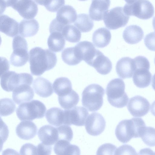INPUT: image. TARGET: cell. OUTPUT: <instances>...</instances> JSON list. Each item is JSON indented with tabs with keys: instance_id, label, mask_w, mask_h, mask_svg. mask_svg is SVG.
I'll use <instances>...</instances> for the list:
<instances>
[{
	"instance_id": "cell-1",
	"label": "cell",
	"mask_w": 155,
	"mask_h": 155,
	"mask_svg": "<svg viewBox=\"0 0 155 155\" xmlns=\"http://www.w3.org/2000/svg\"><path fill=\"white\" fill-rule=\"evenodd\" d=\"M29 54L31 72L34 75H41L52 69L57 62L56 54L48 49L35 47L30 50Z\"/></svg>"
},
{
	"instance_id": "cell-2",
	"label": "cell",
	"mask_w": 155,
	"mask_h": 155,
	"mask_svg": "<svg viewBox=\"0 0 155 155\" xmlns=\"http://www.w3.org/2000/svg\"><path fill=\"white\" fill-rule=\"evenodd\" d=\"M146 127L144 121L141 118L124 120L117 125L115 134L120 142L125 143L132 138L140 137Z\"/></svg>"
},
{
	"instance_id": "cell-3",
	"label": "cell",
	"mask_w": 155,
	"mask_h": 155,
	"mask_svg": "<svg viewBox=\"0 0 155 155\" xmlns=\"http://www.w3.org/2000/svg\"><path fill=\"white\" fill-rule=\"evenodd\" d=\"M125 84L123 80L119 78L111 80L106 89L107 100L112 106L118 108L125 106L129 98L125 92Z\"/></svg>"
},
{
	"instance_id": "cell-4",
	"label": "cell",
	"mask_w": 155,
	"mask_h": 155,
	"mask_svg": "<svg viewBox=\"0 0 155 155\" xmlns=\"http://www.w3.org/2000/svg\"><path fill=\"white\" fill-rule=\"evenodd\" d=\"M104 93V89L99 84H93L88 85L82 93V105L90 111H97L103 105Z\"/></svg>"
},
{
	"instance_id": "cell-5",
	"label": "cell",
	"mask_w": 155,
	"mask_h": 155,
	"mask_svg": "<svg viewBox=\"0 0 155 155\" xmlns=\"http://www.w3.org/2000/svg\"><path fill=\"white\" fill-rule=\"evenodd\" d=\"M46 108L41 101L33 100L21 104L17 108L16 113L21 120L32 121L44 117Z\"/></svg>"
},
{
	"instance_id": "cell-6",
	"label": "cell",
	"mask_w": 155,
	"mask_h": 155,
	"mask_svg": "<svg viewBox=\"0 0 155 155\" xmlns=\"http://www.w3.org/2000/svg\"><path fill=\"white\" fill-rule=\"evenodd\" d=\"M135 69L133 76L134 84L137 87L144 88L150 84L152 74L149 71L150 64L148 59L142 56L134 59Z\"/></svg>"
},
{
	"instance_id": "cell-7",
	"label": "cell",
	"mask_w": 155,
	"mask_h": 155,
	"mask_svg": "<svg viewBox=\"0 0 155 155\" xmlns=\"http://www.w3.org/2000/svg\"><path fill=\"white\" fill-rule=\"evenodd\" d=\"M33 79L32 76L28 73L18 74L14 71H8L1 74V85L3 90L11 92L20 84L31 85Z\"/></svg>"
},
{
	"instance_id": "cell-8",
	"label": "cell",
	"mask_w": 155,
	"mask_h": 155,
	"mask_svg": "<svg viewBox=\"0 0 155 155\" xmlns=\"http://www.w3.org/2000/svg\"><path fill=\"white\" fill-rule=\"evenodd\" d=\"M13 51L10 58L12 65L17 67L22 66L29 59L28 44L25 39L20 35H17L12 41Z\"/></svg>"
},
{
	"instance_id": "cell-9",
	"label": "cell",
	"mask_w": 155,
	"mask_h": 155,
	"mask_svg": "<svg viewBox=\"0 0 155 155\" xmlns=\"http://www.w3.org/2000/svg\"><path fill=\"white\" fill-rule=\"evenodd\" d=\"M123 9L127 15L143 20L151 18L154 13L153 6L148 0H138L132 4L127 3Z\"/></svg>"
},
{
	"instance_id": "cell-10",
	"label": "cell",
	"mask_w": 155,
	"mask_h": 155,
	"mask_svg": "<svg viewBox=\"0 0 155 155\" xmlns=\"http://www.w3.org/2000/svg\"><path fill=\"white\" fill-rule=\"evenodd\" d=\"M129 18V16L124 12L123 8L117 7L108 10L103 20L107 28L110 30H116L125 26Z\"/></svg>"
},
{
	"instance_id": "cell-11",
	"label": "cell",
	"mask_w": 155,
	"mask_h": 155,
	"mask_svg": "<svg viewBox=\"0 0 155 155\" xmlns=\"http://www.w3.org/2000/svg\"><path fill=\"white\" fill-rule=\"evenodd\" d=\"M64 124L74 125L81 126L84 125L89 113L87 110L82 107H75L68 110H65Z\"/></svg>"
},
{
	"instance_id": "cell-12",
	"label": "cell",
	"mask_w": 155,
	"mask_h": 155,
	"mask_svg": "<svg viewBox=\"0 0 155 155\" xmlns=\"http://www.w3.org/2000/svg\"><path fill=\"white\" fill-rule=\"evenodd\" d=\"M87 132L90 135L97 136L104 130L106 122L103 116L100 114L93 113L88 116L85 124Z\"/></svg>"
},
{
	"instance_id": "cell-13",
	"label": "cell",
	"mask_w": 155,
	"mask_h": 155,
	"mask_svg": "<svg viewBox=\"0 0 155 155\" xmlns=\"http://www.w3.org/2000/svg\"><path fill=\"white\" fill-rule=\"evenodd\" d=\"M150 107V103L146 98L137 95L130 99L127 108L133 116L140 117L145 115L148 112Z\"/></svg>"
},
{
	"instance_id": "cell-14",
	"label": "cell",
	"mask_w": 155,
	"mask_h": 155,
	"mask_svg": "<svg viewBox=\"0 0 155 155\" xmlns=\"http://www.w3.org/2000/svg\"><path fill=\"white\" fill-rule=\"evenodd\" d=\"M12 7L26 19L34 18L38 10L37 5L33 0H15Z\"/></svg>"
},
{
	"instance_id": "cell-15",
	"label": "cell",
	"mask_w": 155,
	"mask_h": 155,
	"mask_svg": "<svg viewBox=\"0 0 155 155\" xmlns=\"http://www.w3.org/2000/svg\"><path fill=\"white\" fill-rule=\"evenodd\" d=\"M74 47L79 58L89 65L96 56L98 50L95 48L91 42L86 41L79 42Z\"/></svg>"
},
{
	"instance_id": "cell-16",
	"label": "cell",
	"mask_w": 155,
	"mask_h": 155,
	"mask_svg": "<svg viewBox=\"0 0 155 155\" xmlns=\"http://www.w3.org/2000/svg\"><path fill=\"white\" fill-rule=\"evenodd\" d=\"M110 3V0H92L89 12L90 18L95 21L103 19L108 11Z\"/></svg>"
},
{
	"instance_id": "cell-17",
	"label": "cell",
	"mask_w": 155,
	"mask_h": 155,
	"mask_svg": "<svg viewBox=\"0 0 155 155\" xmlns=\"http://www.w3.org/2000/svg\"><path fill=\"white\" fill-rule=\"evenodd\" d=\"M135 69L134 59L129 57L120 58L117 61L116 66V70L118 75L124 79L132 78Z\"/></svg>"
},
{
	"instance_id": "cell-18",
	"label": "cell",
	"mask_w": 155,
	"mask_h": 155,
	"mask_svg": "<svg viewBox=\"0 0 155 155\" xmlns=\"http://www.w3.org/2000/svg\"><path fill=\"white\" fill-rule=\"evenodd\" d=\"M34 93L30 85L26 84H20L13 91L12 98L17 104L31 100L34 96Z\"/></svg>"
},
{
	"instance_id": "cell-19",
	"label": "cell",
	"mask_w": 155,
	"mask_h": 155,
	"mask_svg": "<svg viewBox=\"0 0 155 155\" xmlns=\"http://www.w3.org/2000/svg\"><path fill=\"white\" fill-rule=\"evenodd\" d=\"M89 65L94 67L98 73L102 75L108 74L112 69L111 61L99 50Z\"/></svg>"
},
{
	"instance_id": "cell-20",
	"label": "cell",
	"mask_w": 155,
	"mask_h": 155,
	"mask_svg": "<svg viewBox=\"0 0 155 155\" xmlns=\"http://www.w3.org/2000/svg\"><path fill=\"white\" fill-rule=\"evenodd\" d=\"M38 133L39 140L47 145L52 146L58 140L57 128L50 125H46L41 127Z\"/></svg>"
},
{
	"instance_id": "cell-21",
	"label": "cell",
	"mask_w": 155,
	"mask_h": 155,
	"mask_svg": "<svg viewBox=\"0 0 155 155\" xmlns=\"http://www.w3.org/2000/svg\"><path fill=\"white\" fill-rule=\"evenodd\" d=\"M15 131L17 135L19 138L23 140H29L36 135L37 128L33 122L24 120L18 125Z\"/></svg>"
},
{
	"instance_id": "cell-22",
	"label": "cell",
	"mask_w": 155,
	"mask_h": 155,
	"mask_svg": "<svg viewBox=\"0 0 155 155\" xmlns=\"http://www.w3.org/2000/svg\"><path fill=\"white\" fill-rule=\"evenodd\" d=\"M0 31L10 37H13L19 33V24L14 19L4 15H0Z\"/></svg>"
},
{
	"instance_id": "cell-23",
	"label": "cell",
	"mask_w": 155,
	"mask_h": 155,
	"mask_svg": "<svg viewBox=\"0 0 155 155\" xmlns=\"http://www.w3.org/2000/svg\"><path fill=\"white\" fill-rule=\"evenodd\" d=\"M143 31L142 28L136 25L127 27L124 30L123 37L127 43L135 44L140 41L143 38Z\"/></svg>"
},
{
	"instance_id": "cell-24",
	"label": "cell",
	"mask_w": 155,
	"mask_h": 155,
	"mask_svg": "<svg viewBox=\"0 0 155 155\" xmlns=\"http://www.w3.org/2000/svg\"><path fill=\"white\" fill-rule=\"evenodd\" d=\"M52 86L49 81L42 77H39L35 79L32 84L35 93L40 96L45 98L52 94Z\"/></svg>"
},
{
	"instance_id": "cell-25",
	"label": "cell",
	"mask_w": 155,
	"mask_h": 155,
	"mask_svg": "<svg viewBox=\"0 0 155 155\" xmlns=\"http://www.w3.org/2000/svg\"><path fill=\"white\" fill-rule=\"evenodd\" d=\"M77 17L76 12L73 7L65 5L58 11L56 19L59 22L66 25L74 22Z\"/></svg>"
},
{
	"instance_id": "cell-26",
	"label": "cell",
	"mask_w": 155,
	"mask_h": 155,
	"mask_svg": "<svg viewBox=\"0 0 155 155\" xmlns=\"http://www.w3.org/2000/svg\"><path fill=\"white\" fill-rule=\"evenodd\" d=\"M39 28L36 20L23 19L19 24V34L23 37H32L37 33Z\"/></svg>"
},
{
	"instance_id": "cell-27",
	"label": "cell",
	"mask_w": 155,
	"mask_h": 155,
	"mask_svg": "<svg viewBox=\"0 0 155 155\" xmlns=\"http://www.w3.org/2000/svg\"><path fill=\"white\" fill-rule=\"evenodd\" d=\"M54 150L57 155H80V150L77 146L71 144L64 140H58L55 143Z\"/></svg>"
},
{
	"instance_id": "cell-28",
	"label": "cell",
	"mask_w": 155,
	"mask_h": 155,
	"mask_svg": "<svg viewBox=\"0 0 155 155\" xmlns=\"http://www.w3.org/2000/svg\"><path fill=\"white\" fill-rule=\"evenodd\" d=\"M111 37L110 31L105 28H99L93 34L92 41L94 45L98 48L107 46L110 43Z\"/></svg>"
},
{
	"instance_id": "cell-29",
	"label": "cell",
	"mask_w": 155,
	"mask_h": 155,
	"mask_svg": "<svg viewBox=\"0 0 155 155\" xmlns=\"http://www.w3.org/2000/svg\"><path fill=\"white\" fill-rule=\"evenodd\" d=\"M45 117L50 124L56 127H59L64 124V110L59 107H52L46 111Z\"/></svg>"
},
{
	"instance_id": "cell-30",
	"label": "cell",
	"mask_w": 155,
	"mask_h": 155,
	"mask_svg": "<svg viewBox=\"0 0 155 155\" xmlns=\"http://www.w3.org/2000/svg\"><path fill=\"white\" fill-rule=\"evenodd\" d=\"M50 34L47 41L49 49L55 52L61 51L64 48L65 44V38L61 33L53 32Z\"/></svg>"
},
{
	"instance_id": "cell-31",
	"label": "cell",
	"mask_w": 155,
	"mask_h": 155,
	"mask_svg": "<svg viewBox=\"0 0 155 155\" xmlns=\"http://www.w3.org/2000/svg\"><path fill=\"white\" fill-rule=\"evenodd\" d=\"M53 87L58 96L65 95L73 90L71 81L68 78L63 77L57 78L53 83Z\"/></svg>"
},
{
	"instance_id": "cell-32",
	"label": "cell",
	"mask_w": 155,
	"mask_h": 155,
	"mask_svg": "<svg viewBox=\"0 0 155 155\" xmlns=\"http://www.w3.org/2000/svg\"><path fill=\"white\" fill-rule=\"evenodd\" d=\"M79 99L78 94L73 90L66 95L58 97L60 105L65 110L70 109L75 107L78 104Z\"/></svg>"
},
{
	"instance_id": "cell-33",
	"label": "cell",
	"mask_w": 155,
	"mask_h": 155,
	"mask_svg": "<svg viewBox=\"0 0 155 155\" xmlns=\"http://www.w3.org/2000/svg\"><path fill=\"white\" fill-rule=\"evenodd\" d=\"M74 25L82 32H87L91 30L94 26L93 21L89 16L85 14L78 15Z\"/></svg>"
},
{
	"instance_id": "cell-34",
	"label": "cell",
	"mask_w": 155,
	"mask_h": 155,
	"mask_svg": "<svg viewBox=\"0 0 155 155\" xmlns=\"http://www.w3.org/2000/svg\"><path fill=\"white\" fill-rule=\"evenodd\" d=\"M61 34L66 40L72 43L79 42L81 37L80 30L74 25L70 24L64 26Z\"/></svg>"
},
{
	"instance_id": "cell-35",
	"label": "cell",
	"mask_w": 155,
	"mask_h": 155,
	"mask_svg": "<svg viewBox=\"0 0 155 155\" xmlns=\"http://www.w3.org/2000/svg\"><path fill=\"white\" fill-rule=\"evenodd\" d=\"M61 56L63 61L69 65H76L82 61L77 55L74 47L65 48Z\"/></svg>"
},
{
	"instance_id": "cell-36",
	"label": "cell",
	"mask_w": 155,
	"mask_h": 155,
	"mask_svg": "<svg viewBox=\"0 0 155 155\" xmlns=\"http://www.w3.org/2000/svg\"><path fill=\"white\" fill-rule=\"evenodd\" d=\"M0 116H6L11 114L15 111L16 105L10 98H4L0 101Z\"/></svg>"
},
{
	"instance_id": "cell-37",
	"label": "cell",
	"mask_w": 155,
	"mask_h": 155,
	"mask_svg": "<svg viewBox=\"0 0 155 155\" xmlns=\"http://www.w3.org/2000/svg\"><path fill=\"white\" fill-rule=\"evenodd\" d=\"M140 137L147 145L150 147L155 146V128L146 127Z\"/></svg>"
},
{
	"instance_id": "cell-38",
	"label": "cell",
	"mask_w": 155,
	"mask_h": 155,
	"mask_svg": "<svg viewBox=\"0 0 155 155\" xmlns=\"http://www.w3.org/2000/svg\"><path fill=\"white\" fill-rule=\"evenodd\" d=\"M58 140H64L70 142L73 137V134L71 128L69 125L63 124L57 127Z\"/></svg>"
},
{
	"instance_id": "cell-39",
	"label": "cell",
	"mask_w": 155,
	"mask_h": 155,
	"mask_svg": "<svg viewBox=\"0 0 155 155\" xmlns=\"http://www.w3.org/2000/svg\"><path fill=\"white\" fill-rule=\"evenodd\" d=\"M65 4L64 0H45L43 6L49 11L55 12Z\"/></svg>"
},
{
	"instance_id": "cell-40",
	"label": "cell",
	"mask_w": 155,
	"mask_h": 155,
	"mask_svg": "<svg viewBox=\"0 0 155 155\" xmlns=\"http://www.w3.org/2000/svg\"><path fill=\"white\" fill-rule=\"evenodd\" d=\"M116 149L117 147L112 144L105 143L98 148L97 152V155L114 154Z\"/></svg>"
},
{
	"instance_id": "cell-41",
	"label": "cell",
	"mask_w": 155,
	"mask_h": 155,
	"mask_svg": "<svg viewBox=\"0 0 155 155\" xmlns=\"http://www.w3.org/2000/svg\"><path fill=\"white\" fill-rule=\"evenodd\" d=\"M21 155H37V147L30 143H26L21 147L20 151Z\"/></svg>"
},
{
	"instance_id": "cell-42",
	"label": "cell",
	"mask_w": 155,
	"mask_h": 155,
	"mask_svg": "<svg viewBox=\"0 0 155 155\" xmlns=\"http://www.w3.org/2000/svg\"><path fill=\"white\" fill-rule=\"evenodd\" d=\"M144 43L149 50L155 51V32H152L146 35Z\"/></svg>"
},
{
	"instance_id": "cell-43",
	"label": "cell",
	"mask_w": 155,
	"mask_h": 155,
	"mask_svg": "<svg viewBox=\"0 0 155 155\" xmlns=\"http://www.w3.org/2000/svg\"><path fill=\"white\" fill-rule=\"evenodd\" d=\"M136 154L135 149L131 146L128 145H124L117 149L114 154Z\"/></svg>"
},
{
	"instance_id": "cell-44",
	"label": "cell",
	"mask_w": 155,
	"mask_h": 155,
	"mask_svg": "<svg viewBox=\"0 0 155 155\" xmlns=\"http://www.w3.org/2000/svg\"><path fill=\"white\" fill-rule=\"evenodd\" d=\"M36 147L37 155H50L51 154V146L46 145L42 142Z\"/></svg>"
},
{
	"instance_id": "cell-45",
	"label": "cell",
	"mask_w": 155,
	"mask_h": 155,
	"mask_svg": "<svg viewBox=\"0 0 155 155\" xmlns=\"http://www.w3.org/2000/svg\"><path fill=\"white\" fill-rule=\"evenodd\" d=\"M15 0H0L1 12H3L7 7H12Z\"/></svg>"
},
{
	"instance_id": "cell-46",
	"label": "cell",
	"mask_w": 155,
	"mask_h": 155,
	"mask_svg": "<svg viewBox=\"0 0 155 155\" xmlns=\"http://www.w3.org/2000/svg\"><path fill=\"white\" fill-rule=\"evenodd\" d=\"M1 74L8 71L9 69L8 61L6 58H1Z\"/></svg>"
},
{
	"instance_id": "cell-47",
	"label": "cell",
	"mask_w": 155,
	"mask_h": 155,
	"mask_svg": "<svg viewBox=\"0 0 155 155\" xmlns=\"http://www.w3.org/2000/svg\"><path fill=\"white\" fill-rule=\"evenodd\" d=\"M150 111L152 114L155 116V101L151 104Z\"/></svg>"
},
{
	"instance_id": "cell-48",
	"label": "cell",
	"mask_w": 155,
	"mask_h": 155,
	"mask_svg": "<svg viewBox=\"0 0 155 155\" xmlns=\"http://www.w3.org/2000/svg\"><path fill=\"white\" fill-rule=\"evenodd\" d=\"M152 86L153 89L155 91V74L152 78Z\"/></svg>"
},
{
	"instance_id": "cell-49",
	"label": "cell",
	"mask_w": 155,
	"mask_h": 155,
	"mask_svg": "<svg viewBox=\"0 0 155 155\" xmlns=\"http://www.w3.org/2000/svg\"><path fill=\"white\" fill-rule=\"evenodd\" d=\"M127 3V4H132L137 0H124Z\"/></svg>"
},
{
	"instance_id": "cell-50",
	"label": "cell",
	"mask_w": 155,
	"mask_h": 155,
	"mask_svg": "<svg viewBox=\"0 0 155 155\" xmlns=\"http://www.w3.org/2000/svg\"><path fill=\"white\" fill-rule=\"evenodd\" d=\"M152 24L153 28L155 31V16L153 18V19Z\"/></svg>"
},
{
	"instance_id": "cell-51",
	"label": "cell",
	"mask_w": 155,
	"mask_h": 155,
	"mask_svg": "<svg viewBox=\"0 0 155 155\" xmlns=\"http://www.w3.org/2000/svg\"><path fill=\"white\" fill-rule=\"evenodd\" d=\"M79 0L81 1H86L87 0Z\"/></svg>"
},
{
	"instance_id": "cell-52",
	"label": "cell",
	"mask_w": 155,
	"mask_h": 155,
	"mask_svg": "<svg viewBox=\"0 0 155 155\" xmlns=\"http://www.w3.org/2000/svg\"><path fill=\"white\" fill-rule=\"evenodd\" d=\"M154 63H155V58H154Z\"/></svg>"
}]
</instances>
